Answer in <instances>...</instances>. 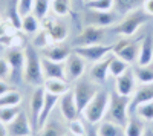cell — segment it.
I'll return each mask as SVG.
<instances>
[{"label":"cell","instance_id":"37","mask_svg":"<svg viewBox=\"0 0 153 136\" xmlns=\"http://www.w3.org/2000/svg\"><path fill=\"white\" fill-rule=\"evenodd\" d=\"M51 2H52V11L57 16L65 17L71 12V6L68 0H51Z\"/></svg>","mask_w":153,"mask_h":136},{"label":"cell","instance_id":"39","mask_svg":"<svg viewBox=\"0 0 153 136\" xmlns=\"http://www.w3.org/2000/svg\"><path fill=\"white\" fill-rule=\"evenodd\" d=\"M32 8H34V0H17V9L22 17L26 14H31Z\"/></svg>","mask_w":153,"mask_h":136},{"label":"cell","instance_id":"7","mask_svg":"<svg viewBox=\"0 0 153 136\" xmlns=\"http://www.w3.org/2000/svg\"><path fill=\"white\" fill-rule=\"evenodd\" d=\"M106 35V28L94 26V24H86L78 38L75 40V46H91V44H100L101 40Z\"/></svg>","mask_w":153,"mask_h":136},{"label":"cell","instance_id":"41","mask_svg":"<svg viewBox=\"0 0 153 136\" xmlns=\"http://www.w3.org/2000/svg\"><path fill=\"white\" fill-rule=\"evenodd\" d=\"M143 9L147 12L150 17H153V0H144L143 3Z\"/></svg>","mask_w":153,"mask_h":136},{"label":"cell","instance_id":"30","mask_svg":"<svg viewBox=\"0 0 153 136\" xmlns=\"http://www.w3.org/2000/svg\"><path fill=\"white\" fill-rule=\"evenodd\" d=\"M144 0H113V8L118 14H127L138 8V5Z\"/></svg>","mask_w":153,"mask_h":136},{"label":"cell","instance_id":"23","mask_svg":"<svg viewBox=\"0 0 153 136\" xmlns=\"http://www.w3.org/2000/svg\"><path fill=\"white\" fill-rule=\"evenodd\" d=\"M153 100V83L152 84H141L133 93V107L144 104Z\"/></svg>","mask_w":153,"mask_h":136},{"label":"cell","instance_id":"17","mask_svg":"<svg viewBox=\"0 0 153 136\" xmlns=\"http://www.w3.org/2000/svg\"><path fill=\"white\" fill-rule=\"evenodd\" d=\"M138 66H146L153 63V37L144 35L141 43H139V52H138Z\"/></svg>","mask_w":153,"mask_h":136},{"label":"cell","instance_id":"4","mask_svg":"<svg viewBox=\"0 0 153 136\" xmlns=\"http://www.w3.org/2000/svg\"><path fill=\"white\" fill-rule=\"evenodd\" d=\"M129 106H130V98L129 96H121L117 92L110 95V103L107 109L109 119L115 124H120L126 127L129 121Z\"/></svg>","mask_w":153,"mask_h":136},{"label":"cell","instance_id":"2","mask_svg":"<svg viewBox=\"0 0 153 136\" xmlns=\"http://www.w3.org/2000/svg\"><path fill=\"white\" fill-rule=\"evenodd\" d=\"M150 20V16L143 9V8H136L130 12H127V16L120 20L118 23H115L113 32L123 35V37H132L144 23Z\"/></svg>","mask_w":153,"mask_h":136},{"label":"cell","instance_id":"24","mask_svg":"<svg viewBox=\"0 0 153 136\" xmlns=\"http://www.w3.org/2000/svg\"><path fill=\"white\" fill-rule=\"evenodd\" d=\"M97 133L100 136H126V129L112 121H104L97 129Z\"/></svg>","mask_w":153,"mask_h":136},{"label":"cell","instance_id":"18","mask_svg":"<svg viewBox=\"0 0 153 136\" xmlns=\"http://www.w3.org/2000/svg\"><path fill=\"white\" fill-rule=\"evenodd\" d=\"M86 23L94 24V26H101L106 28L115 23V14L112 12H103V11H89L86 16Z\"/></svg>","mask_w":153,"mask_h":136},{"label":"cell","instance_id":"21","mask_svg":"<svg viewBox=\"0 0 153 136\" xmlns=\"http://www.w3.org/2000/svg\"><path fill=\"white\" fill-rule=\"evenodd\" d=\"M110 60L112 57H104L103 60L97 61L94 64L92 70H91V78L95 81V83H104L109 77V66H110Z\"/></svg>","mask_w":153,"mask_h":136},{"label":"cell","instance_id":"9","mask_svg":"<svg viewBox=\"0 0 153 136\" xmlns=\"http://www.w3.org/2000/svg\"><path fill=\"white\" fill-rule=\"evenodd\" d=\"M65 70L68 81H76L78 78H81V75L86 70V60L72 51V54L65 61Z\"/></svg>","mask_w":153,"mask_h":136},{"label":"cell","instance_id":"43","mask_svg":"<svg viewBox=\"0 0 153 136\" xmlns=\"http://www.w3.org/2000/svg\"><path fill=\"white\" fill-rule=\"evenodd\" d=\"M0 136H8V130L3 122H0Z\"/></svg>","mask_w":153,"mask_h":136},{"label":"cell","instance_id":"49","mask_svg":"<svg viewBox=\"0 0 153 136\" xmlns=\"http://www.w3.org/2000/svg\"><path fill=\"white\" fill-rule=\"evenodd\" d=\"M0 49H2V44H0Z\"/></svg>","mask_w":153,"mask_h":136},{"label":"cell","instance_id":"40","mask_svg":"<svg viewBox=\"0 0 153 136\" xmlns=\"http://www.w3.org/2000/svg\"><path fill=\"white\" fill-rule=\"evenodd\" d=\"M11 77V69H9V64L6 58H0V80H5Z\"/></svg>","mask_w":153,"mask_h":136},{"label":"cell","instance_id":"5","mask_svg":"<svg viewBox=\"0 0 153 136\" xmlns=\"http://www.w3.org/2000/svg\"><path fill=\"white\" fill-rule=\"evenodd\" d=\"M98 87L95 84L89 83V81H81L78 84H75L72 87V93H74V98H75V103H76V107H78L80 113H83V110L89 106L95 95L98 93Z\"/></svg>","mask_w":153,"mask_h":136},{"label":"cell","instance_id":"6","mask_svg":"<svg viewBox=\"0 0 153 136\" xmlns=\"http://www.w3.org/2000/svg\"><path fill=\"white\" fill-rule=\"evenodd\" d=\"M113 55L118 57L127 63H133V61L138 60V52H139V44L133 40H130L129 37H126V38L120 40L117 44L113 46Z\"/></svg>","mask_w":153,"mask_h":136},{"label":"cell","instance_id":"8","mask_svg":"<svg viewBox=\"0 0 153 136\" xmlns=\"http://www.w3.org/2000/svg\"><path fill=\"white\" fill-rule=\"evenodd\" d=\"M113 49V46H107V44H91V46H75L74 52H76L78 55H81L86 61H100L103 60L110 51Z\"/></svg>","mask_w":153,"mask_h":136},{"label":"cell","instance_id":"1","mask_svg":"<svg viewBox=\"0 0 153 136\" xmlns=\"http://www.w3.org/2000/svg\"><path fill=\"white\" fill-rule=\"evenodd\" d=\"M23 81L29 86H34V87H42L45 83L43 69H42V57L37 54L34 46H28L25 49Z\"/></svg>","mask_w":153,"mask_h":136},{"label":"cell","instance_id":"11","mask_svg":"<svg viewBox=\"0 0 153 136\" xmlns=\"http://www.w3.org/2000/svg\"><path fill=\"white\" fill-rule=\"evenodd\" d=\"M115 86H117V93L121 96H133L136 92V78H135V72L132 69H127L123 75L118 78H115Z\"/></svg>","mask_w":153,"mask_h":136},{"label":"cell","instance_id":"26","mask_svg":"<svg viewBox=\"0 0 153 136\" xmlns=\"http://www.w3.org/2000/svg\"><path fill=\"white\" fill-rule=\"evenodd\" d=\"M42 24H40V18L35 17L32 12L31 14H26L22 17V31L26 32V34H37L38 31H40Z\"/></svg>","mask_w":153,"mask_h":136},{"label":"cell","instance_id":"25","mask_svg":"<svg viewBox=\"0 0 153 136\" xmlns=\"http://www.w3.org/2000/svg\"><path fill=\"white\" fill-rule=\"evenodd\" d=\"M45 31H48V34L52 37L54 43H61V41H65L66 37H68V32H69L66 24L61 23V21H58V20H55V21L52 23V26H49V28L45 29Z\"/></svg>","mask_w":153,"mask_h":136},{"label":"cell","instance_id":"50","mask_svg":"<svg viewBox=\"0 0 153 136\" xmlns=\"http://www.w3.org/2000/svg\"><path fill=\"white\" fill-rule=\"evenodd\" d=\"M86 2H89V0H86Z\"/></svg>","mask_w":153,"mask_h":136},{"label":"cell","instance_id":"14","mask_svg":"<svg viewBox=\"0 0 153 136\" xmlns=\"http://www.w3.org/2000/svg\"><path fill=\"white\" fill-rule=\"evenodd\" d=\"M9 69H11V77H20L23 78V69H25V51L22 47H12L8 49L5 55Z\"/></svg>","mask_w":153,"mask_h":136},{"label":"cell","instance_id":"38","mask_svg":"<svg viewBox=\"0 0 153 136\" xmlns=\"http://www.w3.org/2000/svg\"><path fill=\"white\" fill-rule=\"evenodd\" d=\"M68 133L74 136H86L87 130L80 119H74V121H69V124H68Z\"/></svg>","mask_w":153,"mask_h":136},{"label":"cell","instance_id":"10","mask_svg":"<svg viewBox=\"0 0 153 136\" xmlns=\"http://www.w3.org/2000/svg\"><path fill=\"white\" fill-rule=\"evenodd\" d=\"M8 136H31L32 135V124L31 119L25 112H20L9 124H6Z\"/></svg>","mask_w":153,"mask_h":136},{"label":"cell","instance_id":"31","mask_svg":"<svg viewBox=\"0 0 153 136\" xmlns=\"http://www.w3.org/2000/svg\"><path fill=\"white\" fill-rule=\"evenodd\" d=\"M22 103V95L17 90H9L3 96H0V107H17Z\"/></svg>","mask_w":153,"mask_h":136},{"label":"cell","instance_id":"22","mask_svg":"<svg viewBox=\"0 0 153 136\" xmlns=\"http://www.w3.org/2000/svg\"><path fill=\"white\" fill-rule=\"evenodd\" d=\"M58 100H60V96H57V95L48 93V92L45 93V103H43V109H42V113H40V119H38V129L51 118V113H52V110L58 104Z\"/></svg>","mask_w":153,"mask_h":136},{"label":"cell","instance_id":"33","mask_svg":"<svg viewBox=\"0 0 153 136\" xmlns=\"http://www.w3.org/2000/svg\"><path fill=\"white\" fill-rule=\"evenodd\" d=\"M86 6L89 11L109 12L113 8V0H89V2H86Z\"/></svg>","mask_w":153,"mask_h":136},{"label":"cell","instance_id":"19","mask_svg":"<svg viewBox=\"0 0 153 136\" xmlns=\"http://www.w3.org/2000/svg\"><path fill=\"white\" fill-rule=\"evenodd\" d=\"M66 135L68 129L58 119H51V118L37 132V136H66Z\"/></svg>","mask_w":153,"mask_h":136},{"label":"cell","instance_id":"45","mask_svg":"<svg viewBox=\"0 0 153 136\" xmlns=\"http://www.w3.org/2000/svg\"><path fill=\"white\" fill-rule=\"evenodd\" d=\"M144 136H153V130H146Z\"/></svg>","mask_w":153,"mask_h":136},{"label":"cell","instance_id":"27","mask_svg":"<svg viewBox=\"0 0 153 136\" xmlns=\"http://www.w3.org/2000/svg\"><path fill=\"white\" fill-rule=\"evenodd\" d=\"M135 78L139 84H152L153 83V63L146 66H138L135 70Z\"/></svg>","mask_w":153,"mask_h":136},{"label":"cell","instance_id":"34","mask_svg":"<svg viewBox=\"0 0 153 136\" xmlns=\"http://www.w3.org/2000/svg\"><path fill=\"white\" fill-rule=\"evenodd\" d=\"M51 8V0H34V8H32V14L38 18H43L48 16V11Z\"/></svg>","mask_w":153,"mask_h":136},{"label":"cell","instance_id":"48","mask_svg":"<svg viewBox=\"0 0 153 136\" xmlns=\"http://www.w3.org/2000/svg\"><path fill=\"white\" fill-rule=\"evenodd\" d=\"M0 24H2V18H0Z\"/></svg>","mask_w":153,"mask_h":136},{"label":"cell","instance_id":"44","mask_svg":"<svg viewBox=\"0 0 153 136\" xmlns=\"http://www.w3.org/2000/svg\"><path fill=\"white\" fill-rule=\"evenodd\" d=\"M86 136H100V135L97 133V130H91V132L86 133Z\"/></svg>","mask_w":153,"mask_h":136},{"label":"cell","instance_id":"29","mask_svg":"<svg viewBox=\"0 0 153 136\" xmlns=\"http://www.w3.org/2000/svg\"><path fill=\"white\" fill-rule=\"evenodd\" d=\"M127 69H130L129 67V63L118 57H112L110 60V66H109V75H112L113 78H118L120 75H123V73L127 70Z\"/></svg>","mask_w":153,"mask_h":136},{"label":"cell","instance_id":"36","mask_svg":"<svg viewBox=\"0 0 153 136\" xmlns=\"http://www.w3.org/2000/svg\"><path fill=\"white\" fill-rule=\"evenodd\" d=\"M138 116L144 119V121H153V100L144 104H139L138 107H135Z\"/></svg>","mask_w":153,"mask_h":136},{"label":"cell","instance_id":"12","mask_svg":"<svg viewBox=\"0 0 153 136\" xmlns=\"http://www.w3.org/2000/svg\"><path fill=\"white\" fill-rule=\"evenodd\" d=\"M58 107H60L61 116L65 118L68 122H69V121H74V119H78L80 110H78V107H76V103H75V98H74L72 89H71L69 92H66L65 95L60 96V100H58Z\"/></svg>","mask_w":153,"mask_h":136},{"label":"cell","instance_id":"3","mask_svg":"<svg viewBox=\"0 0 153 136\" xmlns=\"http://www.w3.org/2000/svg\"><path fill=\"white\" fill-rule=\"evenodd\" d=\"M109 103H110V95L104 90H100L94 100L89 103V106L83 110V116L86 118L89 124H98L106 116Z\"/></svg>","mask_w":153,"mask_h":136},{"label":"cell","instance_id":"13","mask_svg":"<svg viewBox=\"0 0 153 136\" xmlns=\"http://www.w3.org/2000/svg\"><path fill=\"white\" fill-rule=\"evenodd\" d=\"M45 89L42 87H35L32 96H31V104H29V116H31V124L32 129L37 130L38 129V119H40V113L43 109V103H45Z\"/></svg>","mask_w":153,"mask_h":136},{"label":"cell","instance_id":"20","mask_svg":"<svg viewBox=\"0 0 153 136\" xmlns=\"http://www.w3.org/2000/svg\"><path fill=\"white\" fill-rule=\"evenodd\" d=\"M43 89L48 93H52L57 96L65 95L71 90V84L68 80H60V78H46L43 83Z\"/></svg>","mask_w":153,"mask_h":136},{"label":"cell","instance_id":"15","mask_svg":"<svg viewBox=\"0 0 153 136\" xmlns=\"http://www.w3.org/2000/svg\"><path fill=\"white\" fill-rule=\"evenodd\" d=\"M42 69H43V77L46 78H60L66 80V70H65V63H58L42 57Z\"/></svg>","mask_w":153,"mask_h":136},{"label":"cell","instance_id":"32","mask_svg":"<svg viewBox=\"0 0 153 136\" xmlns=\"http://www.w3.org/2000/svg\"><path fill=\"white\" fill-rule=\"evenodd\" d=\"M32 44H34V47H37V49H42V51H43V49H46L48 46L54 44V40H52V37H51V35L48 34V31L40 29V31H38V32L35 34Z\"/></svg>","mask_w":153,"mask_h":136},{"label":"cell","instance_id":"42","mask_svg":"<svg viewBox=\"0 0 153 136\" xmlns=\"http://www.w3.org/2000/svg\"><path fill=\"white\" fill-rule=\"evenodd\" d=\"M11 90V87H9V84L5 81V80H0V96H3L5 93H8Z\"/></svg>","mask_w":153,"mask_h":136},{"label":"cell","instance_id":"35","mask_svg":"<svg viewBox=\"0 0 153 136\" xmlns=\"http://www.w3.org/2000/svg\"><path fill=\"white\" fill-rule=\"evenodd\" d=\"M22 110L17 107H0V122H3V124H9V122L14 119Z\"/></svg>","mask_w":153,"mask_h":136},{"label":"cell","instance_id":"16","mask_svg":"<svg viewBox=\"0 0 153 136\" xmlns=\"http://www.w3.org/2000/svg\"><path fill=\"white\" fill-rule=\"evenodd\" d=\"M71 54H72L71 49L68 46L60 44V43H54V44L48 46L46 49L42 51V57L43 58L52 60V61H58V63H65Z\"/></svg>","mask_w":153,"mask_h":136},{"label":"cell","instance_id":"46","mask_svg":"<svg viewBox=\"0 0 153 136\" xmlns=\"http://www.w3.org/2000/svg\"><path fill=\"white\" fill-rule=\"evenodd\" d=\"M74 2H78V3H83V2H84V0H74Z\"/></svg>","mask_w":153,"mask_h":136},{"label":"cell","instance_id":"28","mask_svg":"<svg viewBox=\"0 0 153 136\" xmlns=\"http://www.w3.org/2000/svg\"><path fill=\"white\" fill-rule=\"evenodd\" d=\"M124 129H126V136H144L146 133L143 121L135 116H129V121H127Z\"/></svg>","mask_w":153,"mask_h":136},{"label":"cell","instance_id":"47","mask_svg":"<svg viewBox=\"0 0 153 136\" xmlns=\"http://www.w3.org/2000/svg\"><path fill=\"white\" fill-rule=\"evenodd\" d=\"M66 136H74V135H71V133H68V135H66Z\"/></svg>","mask_w":153,"mask_h":136}]
</instances>
